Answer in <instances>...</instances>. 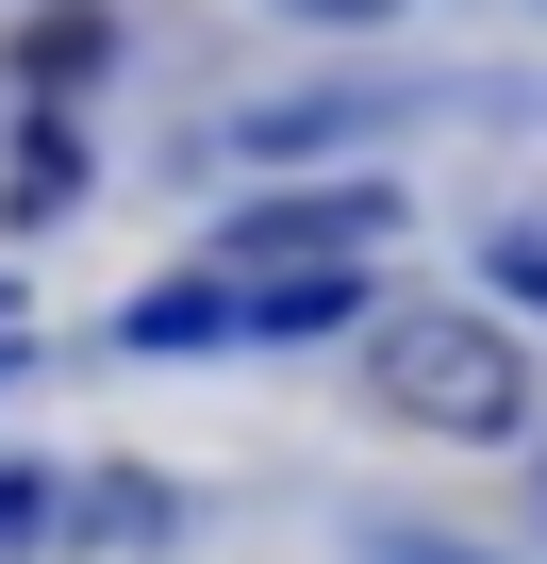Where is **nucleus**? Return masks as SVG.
Instances as JSON below:
<instances>
[{
  "instance_id": "nucleus-1",
  "label": "nucleus",
  "mask_w": 547,
  "mask_h": 564,
  "mask_svg": "<svg viewBox=\"0 0 547 564\" xmlns=\"http://www.w3.org/2000/svg\"><path fill=\"white\" fill-rule=\"evenodd\" d=\"M365 399L398 432L497 448V432H530V349L497 333V300H398V316H365Z\"/></svg>"
},
{
  "instance_id": "nucleus-2",
  "label": "nucleus",
  "mask_w": 547,
  "mask_h": 564,
  "mask_svg": "<svg viewBox=\"0 0 547 564\" xmlns=\"http://www.w3.org/2000/svg\"><path fill=\"white\" fill-rule=\"evenodd\" d=\"M398 232V183H283L216 232V282H265V265H365Z\"/></svg>"
},
{
  "instance_id": "nucleus-3",
  "label": "nucleus",
  "mask_w": 547,
  "mask_h": 564,
  "mask_svg": "<svg viewBox=\"0 0 547 564\" xmlns=\"http://www.w3.org/2000/svg\"><path fill=\"white\" fill-rule=\"evenodd\" d=\"M51 531H67L84 564H133V547H166V531H183V498H166L150 465H84V481H51Z\"/></svg>"
},
{
  "instance_id": "nucleus-4",
  "label": "nucleus",
  "mask_w": 547,
  "mask_h": 564,
  "mask_svg": "<svg viewBox=\"0 0 547 564\" xmlns=\"http://www.w3.org/2000/svg\"><path fill=\"white\" fill-rule=\"evenodd\" d=\"M398 117V84H299V100H249L232 117V166H299V150H349V133H382Z\"/></svg>"
},
{
  "instance_id": "nucleus-5",
  "label": "nucleus",
  "mask_w": 547,
  "mask_h": 564,
  "mask_svg": "<svg viewBox=\"0 0 547 564\" xmlns=\"http://www.w3.org/2000/svg\"><path fill=\"white\" fill-rule=\"evenodd\" d=\"M117 67V18H100V0H34V34H18V84L34 100H84Z\"/></svg>"
},
{
  "instance_id": "nucleus-6",
  "label": "nucleus",
  "mask_w": 547,
  "mask_h": 564,
  "mask_svg": "<svg viewBox=\"0 0 547 564\" xmlns=\"http://www.w3.org/2000/svg\"><path fill=\"white\" fill-rule=\"evenodd\" d=\"M117 349H150V366H183V349H232V282L199 265V282H150V300L117 316Z\"/></svg>"
},
{
  "instance_id": "nucleus-7",
  "label": "nucleus",
  "mask_w": 547,
  "mask_h": 564,
  "mask_svg": "<svg viewBox=\"0 0 547 564\" xmlns=\"http://www.w3.org/2000/svg\"><path fill=\"white\" fill-rule=\"evenodd\" d=\"M51 481H67V465H0V547H34V531H51Z\"/></svg>"
},
{
  "instance_id": "nucleus-8",
  "label": "nucleus",
  "mask_w": 547,
  "mask_h": 564,
  "mask_svg": "<svg viewBox=\"0 0 547 564\" xmlns=\"http://www.w3.org/2000/svg\"><path fill=\"white\" fill-rule=\"evenodd\" d=\"M349 547H365V564H497V547H448V531H398V514H382V531H349Z\"/></svg>"
},
{
  "instance_id": "nucleus-9",
  "label": "nucleus",
  "mask_w": 547,
  "mask_h": 564,
  "mask_svg": "<svg viewBox=\"0 0 547 564\" xmlns=\"http://www.w3.org/2000/svg\"><path fill=\"white\" fill-rule=\"evenodd\" d=\"M283 18H316V34H382L398 0H283Z\"/></svg>"
},
{
  "instance_id": "nucleus-10",
  "label": "nucleus",
  "mask_w": 547,
  "mask_h": 564,
  "mask_svg": "<svg viewBox=\"0 0 547 564\" xmlns=\"http://www.w3.org/2000/svg\"><path fill=\"white\" fill-rule=\"evenodd\" d=\"M497 300H547V232H514V249H497Z\"/></svg>"
},
{
  "instance_id": "nucleus-11",
  "label": "nucleus",
  "mask_w": 547,
  "mask_h": 564,
  "mask_svg": "<svg viewBox=\"0 0 547 564\" xmlns=\"http://www.w3.org/2000/svg\"><path fill=\"white\" fill-rule=\"evenodd\" d=\"M18 366H34V349H18V333H0V382H18Z\"/></svg>"
},
{
  "instance_id": "nucleus-12",
  "label": "nucleus",
  "mask_w": 547,
  "mask_h": 564,
  "mask_svg": "<svg viewBox=\"0 0 547 564\" xmlns=\"http://www.w3.org/2000/svg\"><path fill=\"white\" fill-rule=\"evenodd\" d=\"M0 316H18V300H0Z\"/></svg>"
}]
</instances>
